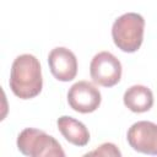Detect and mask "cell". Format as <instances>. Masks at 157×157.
<instances>
[{
  "mask_svg": "<svg viewBox=\"0 0 157 157\" xmlns=\"http://www.w3.org/2000/svg\"><path fill=\"white\" fill-rule=\"evenodd\" d=\"M56 125L60 134L67 142L78 147H83L90 142V131L80 120L69 115H63L58 118Z\"/></svg>",
  "mask_w": 157,
  "mask_h": 157,
  "instance_id": "cell-8",
  "label": "cell"
},
{
  "mask_svg": "<svg viewBox=\"0 0 157 157\" xmlns=\"http://www.w3.org/2000/svg\"><path fill=\"white\" fill-rule=\"evenodd\" d=\"M85 156H118L120 157L121 156V152L119 151V148L112 144V142H104L99 147H97L96 150L86 153Z\"/></svg>",
  "mask_w": 157,
  "mask_h": 157,
  "instance_id": "cell-10",
  "label": "cell"
},
{
  "mask_svg": "<svg viewBox=\"0 0 157 157\" xmlns=\"http://www.w3.org/2000/svg\"><path fill=\"white\" fill-rule=\"evenodd\" d=\"M126 140L134 151L157 156V124L147 120L134 123L126 132Z\"/></svg>",
  "mask_w": 157,
  "mask_h": 157,
  "instance_id": "cell-6",
  "label": "cell"
},
{
  "mask_svg": "<svg viewBox=\"0 0 157 157\" xmlns=\"http://www.w3.org/2000/svg\"><path fill=\"white\" fill-rule=\"evenodd\" d=\"M145 20L140 13L126 12L119 16L112 26V38L118 49L124 53H135L144 40Z\"/></svg>",
  "mask_w": 157,
  "mask_h": 157,
  "instance_id": "cell-2",
  "label": "cell"
},
{
  "mask_svg": "<svg viewBox=\"0 0 157 157\" xmlns=\"http://www.w3.org/2000/svg\"><path fill=\"white\" fill-rule=\"evenodd\" d=\"M9 85L12 93L20 99L37 97L43 88L39 60L32 54H21L16 56L11 65Z\"/></svg>",
  "mask_w": 157,
  "mask_h": 157,
  "instance_id": "cell-1",
  "label": "cell"
},
{
  "mask_svg": "<svg viewBox=\"0 0 157 157\" xmlns=\"http://www.w3.org/2000/svg\"><path fill=\"white\" fill-rule=\"evenodd\" d=\"M123 74L121 63L109 52L97 53L90 64V75L96 85L113 87L119 83Z\"/></svg>",
  "mask_w": 157,
  "mask_h": 157,
  "instance_id": "cell-4",
  "label": "cell"
},
{
  "mask_svg": "<svg viewBox=\"0 0 157 157\" xmlns=\"http://www.w3.org/2000/svg\"><path fill=\"white\" fill-rule=\"evenodd\" d=\"M124 105L134 113L148 112L153 105V93L144 85L130 86L123 96Z\"/></svg>",
  "mask_w": 157,
  "mask_h": 157,
  "instance_id": "cell-9",
  "label": "cell"
},
{
  "mask_svg": "<svg viewBox=\"0 0 157 157\" xmlns=\"http://www.w3.org/2000/svg\"><path fill=\"white\" fill-rule=\"evenodd\" d=\"M102 102L99 90L90 81H77L67 91V103L70 108L81 114L93 113Z\"/></svg>",
  "mask_w": 157,
  "mask_h": 157,
  "instance_id": "cell-5",
  "label": "cell"
},
{
  "mask_svg": "<svg viewBox=\"0 0 157 157\" xmlns=\"http://www.w3.org/2000/svg\"><path fill=\"white\" fill-rule=\"evenodd\" d=\"M18 151L29 157H64L61 145L45 131L36 128L23 129L16 141Z\"/></svg>",
  "mask_w": 157,
  "mask_h": 157,
  "instance_id": "cell-3",
  "label": "cell"
},
{
  "mask_svg": "<svg viewBox=\"0 0 157 157\" xmlns=\"http://www.w3.org/2000/svg\"><path fill=\"white\" fill-rule=\"evenodd\" d=\"M48 65L52 75L61 82L72 81L77 75L76 55L65 47H56L48 55Z\"/></svg>",
  "mask_w": 157,
  "mask_h": 157,
  "instance_id": "cell-7",
  "label": "cell"
}]
</instances>
